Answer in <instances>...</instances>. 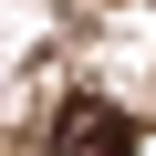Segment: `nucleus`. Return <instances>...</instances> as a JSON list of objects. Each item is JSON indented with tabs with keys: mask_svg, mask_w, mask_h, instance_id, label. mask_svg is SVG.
<instances>
[{
	"mask_svg": "<svg viewBox=\"0 0 156 156\" xmlns=\"http://www.w3.org/2000/svg\"><path fill=\"white\" fill-rule=\"evenodd\" d=\"M52 156H135V125L115 104H94V94H73L62 125H52Z\"/></svg>",
	"mask_w": 156,
	"mask_h": 156,
	"instance_id": "1",
	"label": "nucleus"
}]
</instances>
